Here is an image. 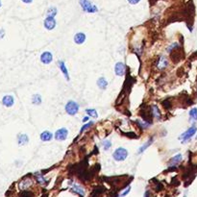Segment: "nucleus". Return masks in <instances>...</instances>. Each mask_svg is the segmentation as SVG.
Masks as SVG:
<instances>
[{
	"label": "nucleus",
	"instance_id": "obj_1",
	"mask_svg": "<svg viewBox=\"0 0 197 197\" xmlns=\"http://www.w3.org/2000/svg\"><path fill=\"white\" fill-rule=\"evenodd\" d=\"M79 3H80L83 11H85L87 13H93L98 11L97 7L93 4H92V2H90L89 0H79Z\"/></svg>",
	"mask_w": 197,
	"mask_h": 197
},
{
	"label": "nucleus",
	"instance_id": "obj_2",
	"mask_svg": "<svg viewBox=\"0 0 197 197\" xmlns=\"http://www.w3.org/2000/svg\"><path fill=\"white\" fill-rule=\"evenodd\" d=\"M128 156V151L123 148V147H119L117 148L114 152L113 153V158L117 161V162H121V161H124Z\"/></svg>",
	"mask_w": 197,
	"mask_h": 197
},
{
	"label": "nucleus",
	"instance_id": "obj_3",
	"mask_svg": "<svg viewBox=\"0 0 197 197\" xmlns=\"http://www.w3.org/2000/svg\"><path fill=\"white\" fill-rule=\"evenodd\" d=\"M79 104L74 101H68L66 105V112L69 115H75L79 112Z\"/></svg>",
	"mask_w": 197,
	"mask_h": 197
},
{
	"label": "nucleus",
	"instance_id": "obj_4",
	"mask_svg": "<svg viewBox=\"0 0 197 197\" xmlns=\"http://www.w3.org/2000/svg\"><path fill=\"white\" fill-rule=\"evenodd\" d=\"M196 131H197V128H196V126H191L189 129H188L184 134H182L181 135V137H180V140L182 141V142H187V141H189L193 136L195 135V133H196Z\"/></svg>",
	"mask_w": 197,
	"mask_h": 197
},
{
	"label": "nucleus",
	"instance_id": "obj_5",
	"mask_svg": "<svg viewBox=\"0 0 197 197\" xmlns=\"http://www.w3.org/2000/svg\"><path fill=\"white\" fill-rule=\"evenodd\" d=\"M68 135V131L66 128H62L59 129L56 133H55V139L57 141H65Z\"/></svg>",
	"mask_w": 197,
	"mask_h": 197
},
{
	"label": "nucleus",
	"instance_id": "obj_6",
	"mask_svg": "<svg viewBox=\"0 0 197 197\" xmlns=\"http://www.w3.org/2000/svg\"><path fill=\"white\" fill-rule=\"evenodd\" d=\"M33 185V180L30 179V178H24L20 181V183L19 184V187L20 189L24 190V189H29L30 187H32Z\"/></svg>",
	"mask_w": 197,
	"mask_h": 197
},
{
	"label": "nucleus",
	"instance_id": "obj_7",
	"mask_svg": "<svg viewBox=\"0 0 197 197\" xmlns=\"http://www.w3.org/2000/svg\"><path fill=\"white\" fill-rule=\"evenodd\" d=\"M43 24H44L45 29H47V30H49V31H50V30H53L56 27V20L52 17H47L46 19H45Z\"/></svg>",
	"mask_w": 197,
	"mask_h": 197
},
{
	"label": "nucleus",
	"instance_id": "obj_8",
	"mask_svg": "<svg viewBox=\"0 0 197 197\" xmlns=\"http://www.w3.org/2000/svg\"><path fill=\"white\" fill-rule=\"evenodd\" d=\"M126 71V66L123 63H117L114 67V72L117 76H123Z\"/></svg>",
	"mask_w": 197,
	"mask_h": 197
},
{
	"label": "nucleus",
	"instance_id": "obj_9",
	"mask_svg": "<svg viewBox=\"0 0 197 197\" xmlns=\"http://www.w3.org/2000/svg\"><path fill=\"white\" fill-rule=\"evenodd\" d=\"M40 61L41 63L44 64V65H48L50 64L52 61H53V56L50 52H43L40 56Z\"/></svg>",
	"mask_w": 197,
	"mask_h": 197
},
{
	"label": "nucleus",
	"instance_id": "obj_10",
	"mask_svg": "<svg viewBox=\"0 0 197 197\" xmlns=\"http://www.w3.org/2000/svg\"><path fill=\"white\" fill-rule=\"evenodd\" d=\"M168 60L166 59V57H164V56H161V58L158 61L157 67L160 70H163V69H165L166 67H168Z\"/></svg>",
	"mask_w": 197,
	"mask_h": 197
},
{
	"label": "nucleus",
	"instance_id": "obj_11",
	"mask_svg": "<svg viewBox=\"0 0 197 197\" xmlns=\"http://www.w3.org/2000/svg\"><path fill=\"white\" fill-rule=\"evenodd\" d=\"M59 67L61 69V71L63 72L65 78L67 79V81H69V75H68V71H67V68L66 67V64L64 61H60L59 62Z\"/></svg>",
	"mask_w": 197,
	"mask_h": 197
},
{
	"label": "nucleus",
	"instance_id": "obj_12",
	"mask_svg": "<svg viewBox=\"0 0 197 197\" xmlns=\"http://www.w3.org/2000/svg\"><path fill=\"white\" fill-rule=\"evenodd\" d=\"M86 40V35L84 33H77L74 36V42L76 44H82Z\"/></svg>",
	"mask_w": 197,
	"mask_h": 197
},
{
	"label": "nucleus",
	"instance_id": "obj_13",
	"mask_svg": "<svg viewBox=\"0 0 197 197\" xmlns=\"http://www.w3.org/2000/svg\"><path fill=\"white\" fill-rule=\"evenodd\" d=\"M53 138V135L49 131H44L40 134V140L42 141H49Z\"/></svg>",
	"mask_w": 197,
	"mask_h": 197
},
{
	"label": "nucleus",
	"instance_id": "obj_14",
	"mask_svg": "<svg viewBox=\"0 0 197 197\" xmlns=\"http://www.w3.org/2000/svg\"><path fill=\"white\" fill-rule=\"evenodd\" d=\"M151 115H152L154 118H156V119H160L161 118V111L159 110V108L157 107L156 105H154V106H152V107H151Z\"/></svg>",
	"mask_w": 197,
	"mask_h": 197
},
{
	"label": "nucleus",
	"instance_id": "obj_15",
	"mask_svg": "<svg viewBox=\"0 0 197 197\" xmlns=\"http://www.w3.org/2000/svg\"><path fill=\"white\" fill-rule=\"evenodd\" d=\"M28 141H29V138L25 134H20L18 137V142L19 145H25L26 143H28Z\"/></svg>",
	"mask_w": 197,
	"mask_h": 197
},
{
	"label": "nucleus",
	"instance_id": "obj_16",
	"mask_svg": "<svg viewBox=\"0 0 197 197\" xmlns=\"http://www.w3.org/2000/svg\"><path fill=\"white\" fill-rule=\"evenodd\" d=\"M13 97L11 96V95H6L4 96L3 100H2V103L4 106H6V107H11V106H13Z\"/></svg>",
	"mask_w": 197,
	"mask_h": 197
},
{
	"label": "nucleus",
	"instance_id": "obj_17",
	"mask_svg": "<svg viewBox=\"0 0 197 197\" xmlns=\"http://www.w3.org/2000/svg\"><path fill=\"white\" fill-rule=\"evenodd\" d=\"M97 86L99 87V88L105 89L106 88H107V86H108V82H107V80H106L105 78L101 77V78H99L97 80Z\"/></svg>",
	"mask_w": 197,
	"mask_h": 197
},
{
	"label": "nucleus",
	"instance_id": "obj_18",
	"mask_svg": "<svg viewBox=\"0 0 197 197\" xmlns=\"http://www.w3.org/2000/svg\"><path fill=\"white\" fill-rule=\"evenodd\" d=\"M181 161H182V155H181V154H178V155L174 156V157L169 161V165H177Z\"/></svg>",
	"mask_w": 197,
	"mask_h": 197
},
{
	"label": "nucleus",
	"instance_id": "obj_19",
	"mask_svg": "<svg viewBox=\"0 0 197 197\" xmlns=\"http://www.w3.org/2000/svg\"><path fill=\"white\" fill-rule=\"evenodd\" d=\"M72 190H73L74 192H76V193L80 194L81 196H84V195L86 194L85 189H84L83 188H81L80 186H77V185H74V186L72 187Z\"/></svg>",
	"mask_w": 197,
	"mask_h": 197
},
{
	"label": "nucleus",
	"instance_id": "obj_20",
	"mask_svg": "<svg viewBox=\"0 0 197 197\" xmlns=\"http://www.w3.org/2000/svg\"><path fill=\"white\" fill-rule=\"evenodd\" d=\"M137 124L141 129H147L148 127L151 126V124H152V123H150V122H148V121H145V120H137Z\"/></svg>",
	"mask_w": 197,
	"mask_h": 197
},
{
	"label": "nucleus",
	"instance_id": "obj_21",
	"mask_svg": "<svg viewBox=\"0 0 197 197\" xmlns=\"http://www.w3.org/2000/svg\"><path fill=\"white\" fill-rule=\"evenodd\" d=\"M153 141H154L153 139H150V140H149L146 143H144V144H143V145H142V146L139 149V154H141L142 152H144V150H146V149H147V148L151 145V143H153Z\"/></svg>",
	"mask_w": 197,
	"mask_h": 197
},
{
	"label": "nucleus",
	"instance_id": "obj_22",
	"mask_svg": "<svg viewBox=\"0 0 197 197\" xmlns=\"http://www.w3.org/2000/svg\"><path fill=\"white\" fill-rule=\"evenodd\" d=\"M86 113L88 114V116L93 117V118H96V117L98 116L97 112H96L94 109H88V110H86Z\"/></svg>",
	"mask_w": 197,
	"mask_h": 197
},
{
	"label": "nucleus",
	"instance_id": "obj_23",
	"mask_svg": "<svg viewBox=\"0 0 197 197\" xmlns=\"http://www.w3.org/2000/svg\"><path fill=\"white\" fill-rule=\"evenodd\" d=\"M32 102L35 105H40L41 103V96L40 94H34L32 97Z\"/></svg>",
	"mask_w": 197,
	"mask_h": 197
},
{
	"label": "nucleus",
	"instance_id": "obj_24",
	"mask_svg": "<svg viewBox=\"0 0 197 197\" xmlns=\"http://www.w3.org/2000/svg\"><path fill=\"white\" fill-rule=\"evenodd\" d=\"M56 14H57V9L55 7H50L47 11V17L55 18Z\"/></svg>",
	"mask_w": 197,
	"mask_h": 197
},
{
	"label": "nucleus",
	"instance_id": "obj_25",
	"mask_svg": "<svg viewBox=\"0 0 197 197\" xmlns=\"http://www.w3.org/2000/svg\"><path fill=\"white\" fill-rule=\"evenodd\" d=\"M189 117L192 120H197V108H192L189 112Z\"/></svg>",
	"mask_w": 197,
	"mask_h": 197
},
{
	"label": "nucleus",
	"instance_id": "obj_26",
	"mask_svg": "<svg viewBox=\"0 0 197 197\" xmlns=\"http://www.w3.org/2000/svg\"><path fill=\"white\" fill-rule=\"evenodd\" d=\"M33 196H34L33 192L29 191V190H26V189L22 190V191L19 193V197H33Z\"/></svg>",
	"mask_w": 197,
	"mask_h": 197
},
{
	"label": "nucleus",
	"instance_id": "obj_27",
	"mask_svg": "<svg viewBox=\"0 0 197 197\" xmlns=\"http://www.w3.org/2000/svg\"><path fill=\"white\" fill-rule=\"evenodd\" d=\"M102 145H103V148H104L105 151H108V150L111 148V146H112V142H111L110 141L107 140V141H103Z\"/></svg>",
	"mask_w": 197,
	"mask_h": 197
},
{
	"label": "nucleus",
	"instance_id": "obj_28",
	"mask_svg": "<svg viewBox=\"0 0 197 197\" xmlns=\"http://www.w3.org/2000/svg\"><path fill=\"white\" fill-rule=\"evenodd\" d=\"M179 47V44L178 43H172V44H170L169 46L168 47V52H169V53H171V51L173 50V49H175V48H178Z\"/></svg>",
	"mask_w": 197,
	"mask_h": 197
},
{
	"label": "nucleus",
	"instance_id": "obj_29",
	"mask_svg": "<svg viewBox=\"0 0 197 197\" xmlns=\"http://www.w3.org/2000/svg\"><path fill=\"white\" fill-rule=\"evenodd\" d=\"M36 177H37V181H38V183H40V184H41V185L45 183V180L43 179V177H42L40 174L36 173Z\"/></svg>",
	"mask_w": 197,
	"mask_h": 197
},
{
	"label": "nucleus",
	"instance_id": "obj_30",
	"mask_svg": "<svg viewBox=\"0 0 197 197\" xmlns=\"http://www.w3.org/2000/svg\"><path fill=\"white\" fill-rule=\"evenodd\" d=\"M93 121H90V122H89V123L86 124L85 126H83V127L81 128V131H80V132H81V133H83L84 131H86V130H87L88 128H89L90 126H93Z\"/></svg>",
	"mask_w": 197,
	"mask_h": 197
},
{
	"label": "nucleus",
	"instance_id": "obj_31",
	"mask_svg": "<svg viewBox=\"0 0 197 197\" xmlns=\"http://www.w3.org/2000/svg\"><path fill=\"white\" fill-rule=\"evenodd\" d=\"M130 191H131V187H129V188H128V189H127L124 192L121 193V195H120V196H121V197H124V196H126V195H127Z\"/></svg>",
	"mask_w": 197,
	"mask_h": 197
},
{
	"label": "nucleus",
	"instance_id": "obj_32",
	"mask_svg": "<svg viewBox=\"0 0 197 197\" xmlns=\"http://www.w3.org/2000/svg\"><path fill=\"white\" fill-rule=\"evenodd\" d=\"M141 0H128V2L132 5H135V4H138Z\"/></svg>",
	"mask_w": 197,
	"mask_h": 197
},
{
	"label": "nucleus",
	"instance_id": "obj_33",
	"mask_svg": "<svg viewBox=\"0 0 197 197\" xmlns=\"http://www.w3.org/2000/svg\"><path fill=\"white\" fill-rule=\"evenodd\" d=\"M22 1H23L24 3L29 4V3H32V2H33V0H22Z\"/></svg>",
	"mask_w": 197,
	"mask_h": 197
},
{
	"label": "nucleus",
	"instance_id": "obj_34",
	"mask_svg": "<svg viewBox=\"0 0 197 197\" xmlns=\"http://www.w3.org/2000/svg\"><path fill=\"white\" fill-rule=\"evenodd\" d=\"M88 120V116H86V117H84V118H83V122L85 123V122H87Z\"/></svg>",
	"mask_w": 197,
	"mask_h": 197
},
{
	"label": "nucleus",
	"instance_id": "obj_35",
	"mask_svg": "<svg viewBox=\"0 0 197 197\" xmlns=\"http://www.w3.org/2000/svg\"><path fill=\"white\" fill-rule=\"evenodd\" d=\"M4 36V31H3V30H0V36ZM0 38H1V37H0Z\"/></svg>",
	"mask_w": 197,
	"mask_h": 197
},
{
	"label": "nucleus",
	"instance_id": "obj_36",
	"mask_svg": "<svg viewBox=\"0 0 197 197\" xmlns=\"http://www.w3.org/2000/svg\"><path fill=\"white\" fill-rule=\"evenodd\" d=\"M0 7H1V2H0Z\"/></svg>",
	"mask_w": 197,
	"mask_h": 197
}]
</instances>
